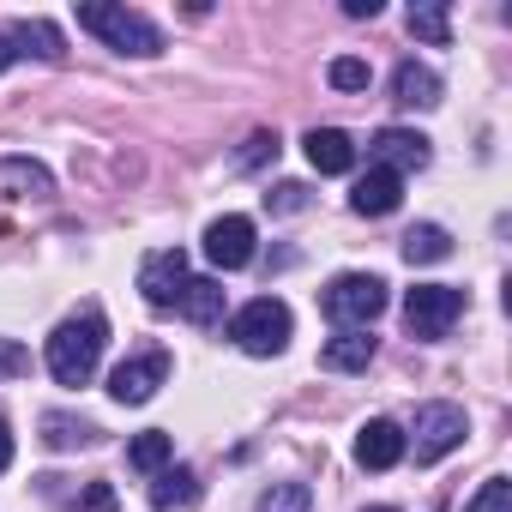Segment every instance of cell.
Listing matches in <instances>:
<instances>
[{
	"label": "cell",
	"mask_w": 512,
	"mask_h": 512,
	"mask_svg": "<svg viewBox=\"0 0 512 512\" xmlns=\"http://www.w3.org/2000/svg\"><path fill=\"white\" fill-rule=\"evenodd\" d=\"M458 314H464V290H452V284H416V290L404 296V326H410L416 344L446 338Z\"/></svg>",
	"instance_id": "obj_5"
},
{
	"label": "cell",
	"mask_w": 512,
	"mask_h": 512,
	"mask_svg": "<svg viewBox=\"0 0 512 512\" xmlns=\"http://www.w3.org/2000/svg\"><path fill=\"white\" fill-rule=\"evenodd\" d=\"M169 458H175V440H169L163 428H145V434L127 446V464H133L139 476H157V470H169Z\"/></svg>",
	"instance_id": "obj_21"
},
{
	"label": "cell",
	"mask_w": 512,
	"mask_h": 512,
	"mask_svg": "<svg viewBox=\"0 0 512 512\" xmlns=\"http://www.w3.org/2000/svg\"><path fill=\"white\" fill-rule=\"evenodd\" d=\"M79 512H115V488H109V482H85Z\"/></svg>",
	"instance_id": "obj_29"
},
{
	"label": "cell",
	"mask_w": 512,
	"mask_h": 512,
	"mask_svg": "<svg viewBox=\"0 0 512 512\" xmlns=\"http://www.w3.org/2000/svg\"><path fill=\"white\" fill-rule=\"evenodd\" d=\"M7 37H13V49H19V55H37V61H67V37H61L49 19H19Z\"/></svg>",
	"instance_id": "obj_17"
},
{
	"label": "cell",
	"mask_w": 512,
	"mask_h": 512,
	"mask_svg": "<svg viewBox=\"0 0 512 512\" xmlns=\"http://www.w3.org/2000/svg\"><path fill=\"white\" fill-rule=\"evenodd\" d=\"M79 31L103 37L115 55H133V61H151V55H163V31H157L145 13L121 7V0H85V7H79Z\"/></svg>",
	"instance_id": "obj_2"
},
{
	"label": "cell",
	"mask_w": 512,
	"mask_h": 512,
	"mask_svg": "<svg viewBox=\"0 0 512 512\" xmlns=\"http://www.w3.org/2000/svg\"><path fill=\"white\" fill-rule=\"evenodd\" d=\"M55 193V175L37 157H0V199H43Z\"/></svg>",
	"instance_id": "obj_14"
},
{
	"label": "cell",
	"mask_w": 512,
	"mask_h": 512,
	"mask_svg": "<svg viewBox=\"0 0 512 512\" xmlns=\"http://www.w3.org/2000/svg\"><path fill=\"white\" fill-rule=\"evenodd\" d=\"M368 157H374V169H392V175H410V169H428V139L422 133H410V127H380L374 139H368Z\"/></svg>",
	"instance_id": "obj_10"
},
{
	"label": "cell",
	"mask_w": 512,
	"mask_h": 512,
	"mask_svg": "<svg viewBox=\"0 0 512 512\" xmlns=\"http://www.w3.org/2000/svg\"><path fill=\"white\" fill-rule=\"evenodd\" d=\"M266 157H278V133H266V127H260V133H253V139H247V145L235 151V169L247 175V169H260Z\"/></svg>",
	"instance_id": "obj_27"
},
{
	"label": "cell",
	"mask_w": 512,
	"mask_h": 512,
	"mask_svg": "<svg viewBox=\"0 0 512 512\" xmlns=\"http://www.w3.org/2000/svg\"><path fill=\"white\" fill-rule=\"evenodd\" d=\"M175 314L193 320V326H217L223 320V284L217 278H187L181 296H175Z\"/></svg>",
	"instance_id": "obj_16"
},
{
	"label": "cell",
	"mask_w": 512,
	"mask_h": 512,
	"mask_svg": "<svg viewBox=\"0 0 512 512\" xmlns=\"http://www.w3.org/2000/svg\"><path fill=\"white\" fill-rule=\"evenodd\" d=\"M350 19H380V0H344Z\"/></svg>",
	"instance_id": "obj_30"
},
{
	"label": "cell",
	"mask_w": 512,
	"mask_h": 512,
	"mask_svg": "<svg viewBox=\"0 0 512 512\" xmlns=\"http://www.w3.org/2000/svg\"><path fill=\"white\" fill-rule=\"evenodd\" d=\"M368 362H374V338L368 332H338L320 350V368H332V374H362Z\"/></svg>",
	"instance_id": "obj_18"
},
{
	"label": "cell",
	"mask_w": 512,
	"mask_h": 512,
	"mask_svg": "<svg viewBox=\"0 0 512 512\" xmlns=\"http://www.w3.org/2000/svg\"><path fill=\"white\" fill-rule=\"evenodd\" d=\"M464 512H512V482H506V476H488Z\"/></svg>",
	"instance_id": "obj_26"
},
{
	"label": "cell",
	"mask_w": 512,
	"mask_h": 512,
	"mask_svg": "<svg viewBox=\"0 0 512 512\" xmlns=\"http://www.w3.org/2000/svg\"><path fill=\"white\" fill-rule=\"evenodd\" d=\"M314 506V488L308 482H272L260 494V512H308Z\"/></svg>",
	"instance_id": "obj_24"
},
{
	"label": "cell",
	"mask_w": 512,
	"mask_h": 512,
	"mask_svg": "<svg viewBox=\"0 0 512 512\" xmlns=\"http://www.w3.org/2000/svg\"><path fill=\"white\" fill-rule=\"evenodd\" d=\"M368 512H398V506H368Z\"/></svg>",
	"instance_id": "obj_33"
},
{
	"label": "cell",
	"mask_w": 512,
	"mask_h": 512,
	"mask_svg": "<svg viewBox=\"0 0 512 512\" xmlns=\"http://www.w3.org/2000/svg\"><path fill=\"white\" fill-rule=\"evenodd\" d=\"M404 452H410V434H404L398 422H386V416L362 422V434H356V464H362V470H392Z\"/></svg>",
	"instance_id": "obj_11"
},
{
	"label": "cell",
	"mask_w": 512,
	"mask_h": 512,
	"mask_svg": "<svg viewBox=\"0 0 512 512\" xmlns=\"http://www.w3.org/2000/svg\"><path fill=\"white\" fill-rule=\"evenodd\" d=\"M410 37H422L428 49H446V43H452V13H446V0L410 7Z\"/></svg>",
	"instance_id": "obj_22"
},
{
	"label": "cell",
	"mask_w": 512,
	"mask_h": 512,
	"mask_svg": "<svg viewBox=\"0 0 512 512\" xmlns=\"http://www.w3.org/2000/svg\"><path fill=\"white\" fill-rule=\"evenodd\" d=\"M290 308L278 302V296H253L247 308H235V320H229V338L247 350V356H284L290 350Z\"/></svg>",
	"instance_id": "obj_4"
},
{
	"label": "cell",
	"mask_w": 512,
	"mask_h": 512,
	"mask_svg": "<svg viewBox=\"0 0 512 512\" xmlns=\"http://www.w3.org/2000/svg\"><path fill=\"white\" fill-rule=\"evenodd\" d=\"M410 434H416V464H440L446 452H458V446H464L470 422H464V410H458V404H422Z\"/></svg>",
	"instance_id": "obj_6"
},
{
	"label": "cell",
	"mask_w": 512,
	"mask_h": 512,
	"mask_svg": "<svg viewBox=\"0 0 512 512\" xmlns=\"http://www.w3.org/2000/svg\"><path fill=\"white\" fill-rule=\"evenodd\" d=\"M43 440H49L55 452H67V446H91L97 428H91V422H73V416H61V410H49V416H43Z\"/></svg>",
	"instance_id": "obj_23"
},
{
	"label": "cell",
	"mask_w": 512,
	"mask_h": 512,
	"mask_svg": "<svg viewBox=\"0 0 512 512\" xmlns=\"http://www.w3.org/2000/svg\"><path fill=\"white\" fill-rule=\"evenodd\" d=\"M320 308H326L344 332H368V326L386 314V278H374V272H344V278L326 284Z\"/></svg>",
	"instance_id": "obj_3"
},
{
	"label": "cell",
	"mask_w": 512,
	"mask_h": 512,
	"mask_svg": "<svg viewBox=\"0 0 512 512\" xmlns=\"http://www.w3.org/2000/svg\"><path fill=\"white\" fill-rule=\"evenodd\" d=\"M302 145H308V163H314L320 175H350V169H356V139H350L344 127H314Z\"/></svg>",
	"instance_id": "obj_13"
},
{
	"label": "cell",
	"mask_w": 512,
	"mask_h": 512,
	"mask_svg": "<svg viewBox=\"0 0 512 512\" xmlns=\"http://www.w3.org/2000/svg\"><path fill=\"white\" fill-rule=\"evenodd\" d=\"M326 79H332V91H368V61H356V55H338L332 67H326Z\"/></svg>",
	"instance_id": "obj_25"
},
{
	"label": "cell",
	"mask_w": 512,
	"mask_h": 512,
	"mask_svg": "<svg viewBox=\"0 0 512 512\" xmlns=\"http://www.w3.org/2000/svg\"><path fill=\"white\" fill-rule=\"evenodd\" d=\"M13 61H19V49H13V37H0V73H7Z\"/></svg>",
	"instance_id": "obj_32"
},
{
	"label": "cell",
	"mask_w": 512,
	"mask_h": 512,
	"mask_svg": "<svg viewBox=\"0 0 512 512\" xmlns=\"http://www.w3.org/2000/svg\"><path fill=\"white\" fill-rule=\"evenodd\" d=\"M392 103L398 109H440V73L422 61H404L392 73Z\"/></svg>",
	"instance_id": "obj_15"
},
{
	"label": "cell",
	"mask_w": 512,
	"mask_h": 512,
	"mask_svg": "<svg viewBox=\"0 0 512 512\" xmlns=\"http://www.w3.org/2000/svg\"><path fill=\"white\" fill-rule=\"evenodd\" d=\"M181 284H187V253L181 247H157V253H145V260H139V296L151 308H175Z\"/></svg>",
	"instance_id": "obj_7"
},
{
	"label": "cell",
	"mask_w": 512,
	"mask_h": 512,
	"mask_svg": "<svg viewBox=\"0 0 512 512\" xmlns=\"http://www.w3.org/2000/svg\"><path fill=\"white\" fill-rule=\"evenodd\" d=\"M302 205H308V187H302V181H278V187L266 193V211H272V217H290V211H302Z\"/></svg>",
	"instance_id": "obj_28"
},
{
	"label": "cell",
	"mask_w": 512,
	"mask_h": 512,
	"mask_svg": "<svg viewBox=\"0 0 512 512\" xmlns=\"http://www.w3.org/2000/svg\"><path fill=\"white\" fill-rule=\"evenodd\" d=\"M193 500H199V476H193L187 464L157 470V482H151V506H157V512H181V506H193Z\"/></svg>",
	"instance_id": "obj_19"
},
{
	"label": "cell",
	"mask_w": 512,
	"mask_h": 512,
	"mask_svg": "<svg viewBox=\"0 0 512 512\" xmlns=\"http://www.w3.org/2000/svg\"><path fill=\"white\" fill-rule=\"evenodd\" d=\"M446 253H452V235H446L440 223H416V229L404 235V260H410V266H440Z\"/></svg>",
	"instance_id": "obj_20"
},
{
	"label": "cell",
	"mask_w": 512,
	"mask_h": 512,
	"mask_svg": "<svg viewBox=\"0 0 512 512\" xmlns=\"http://www.w3.org/2000/svg\"><path fill=\"white\" fill-rule=\"evenodd\" d=\"M205 260L217 266V272H241L247 260H253V217H217L211 229H205Z\"/></svg>",
	"instance_id": "obj_9"
},
{
	"label": "cell",
	"mask_w": 512,
	"mask_h": 512,
	"mask_svg": "<svg viewBox=\"0 0 512 512\" xmlns=\"http://www.w3.org/2000/svg\"><path fill=\"white\" fill-rule=\"evenodd\" d=\"M103 344H109L103 308H85V314L61 320V326L49 332V374H55L61 386H91V374H97V362H103Z\"/></svg>",
	"instance_id": "obj_1"
},
{
	"label": "cell",
	"mask_w": 512,
	"mask_h": 512,
	"mask_svg": "<svg viewBox=\"0 0 512 512\" xmlns=\"http://www.w3.org/2000/svg\"><path fill=\"white\" fill-rule=\"evenodd\" d=\"M398 205H404V175H392V169H368L356 181V193H350L356 217H392Z\"/></svg>",
	"instance_id": "obj_12"
},
{
	"label": "cell",
	"mask_w": 512,
	"mask_h": 512,
	"mask_svg": "<svg viewBox=\"0 0 512 512\" xmlns=\"http://www.w3.org/2000/svg\"><path fill=\"white\" fill-rule=\"evenodd\" d=\"M163 380H169V356L151 350V356H133V362H121V368L109 374V398H115V404H151Z\"/></svg>",
	"instance_id": "obj_8"
},
{
	"label": "cell",
	"mask_w": 512,
	"mask_h": 512,
	"mask_svg": "<svg viewBox=\"0 0 512 512\" xmlns=\"http://www.w3.org/2000/svg\"><path fill=\"white\" fill-rule=\"evenodd\" d=\"M13 464V434H7V422H0V470Z\"/></svg>",
	"instance_id": "obj_31"
}]
</instances>
